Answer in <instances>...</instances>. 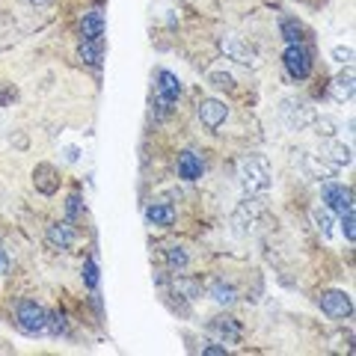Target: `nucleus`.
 Listing matches in <instances>:
<instances>
[{"mask_svg": "<svg viewBox=\"0 0 356 356\" xmlns=\"http://www.w3.org/2000/svg\"><path fill=\"white\" fill-rule=\"evenodd\" d=\"M238 178L247 193H264L270 187V170H267L264 158H247L238 166Z\"/></svg>", "mask_w": 356, "mask_h": 356, "instance_id": "f257e3e1", "label": "nucleus"}, {"mask_svg": "<svg viewBox=\"0 0 356 356\" xmlns=\"http://www.w3.org/2000/svg\"><path fill=\"white\" fill-rule=\"evenodd\" d=\"M15 318H18L21 332H27V336H42L44 324H48V309L42 303H36V300H21Z\"/></svg>", "mask_w": 356, "mask_h": 356, "instance_id": "f03ea898", "label": "nucleus"}, {"mask_svg": "<svg viewBox=\"0 0 356 356\" xmlns=\"http://www.w3.org/2000/svg\"><path fill=\"white\" fill-rule=\"evenodd\" d=\"M315 116H318V110L309 102H300V98H288L282 104V122H285V128H291V131L309 128L312 122H315Z\"/></svg>", "mask_w": 356, "mask_h": 356, "instance_id": "7ed1b4c3", "label": "nucleus"}, {"mask_svg": "<svg viewBox=\"0 0 356 356\" xmlns=\"http://www.w3.org/2000/svg\"><path fill=\"white\" fill-rule=\"evenodd\" d=\"M282 65L291 81H306L312 74V54L303 48V42L300 44H288L285 54H282Z\"/></svg>", "mask_w": 356, "mask_h": 356, "instance_id": "20e7f679", "label": "nucleus"}, {"mask_svg": "<svg viewBox=\"0 0 356 356\" xmlns=\"http://www.w3.org/2000/svg\"><path fill=\"white\" fill-rule=\"evenodd\" d=\"M318 303L321 309L327 312L330 318H336V321H348L353 315V300L348 291H339V288H332V291H324L318 297Z\"/></svg>", "mask_w": 356, "mask_h": 356, "instance_id": "39448f33", "label": "nucleus"}, {"mask_svg": "<svg viewBox=\"0 0 356 356\" xmlns=\"http://www.w3.org/2000/svg\"><path fill=\"white\" fill-rule=\"evenodd\" d=\"M297 163L303 166V172L309 178H315V181H330V178H336V166L327 163L324 158H318V154H312V152H297Z\"/></svg>", "mask_w": 356, "mask_h": 356, "instance_id": "423d86ee", "label": "nucleus"}, {"mask_svg": "<svg viewBox=\"0 0 356 356\" xmlns=\"http://www.w3.org/2000/svg\"><path fill=\"white\" fill-rule=\"evenodd\" d=\"M261 211H264V202L261 199H255V193H247V199L235 208V226L238 232H247L255 226V220L261 217Z\"/></svg>", "mask_w": 356, "mask_h": 356, "instance_id": "0eeeda50", "label": "nucleus"}, {"mask_svg": "<svg viewBox=\"0 0 356 356\" xmlns=\"http://www.w3.org/2000/svg\"><path fill=\"white\" fill-rule=\"evenodd\" d=\"M324 202L330 211H353V191L344 184H332V181H324Z\"/></svg>", "mask_w": 356, "mask_h": 356, "instance_id": "6e6552de", "label": "nucleus"}, {"mask_svg": "<svg viewBox=\"0 0 356 356\" xmlns=\"http://www.w3.org/2000/svg\"><path fill=\"white\" fill-rule=\"evenodd\" d=\"M229 116V107L217 102V98H202V104H199V119H202V125L208 131H217L222 122Z\"/></svg>", "mask_w": 356, "mask_h": 356, "instance_id": "1a4fd4ad", "label": "nucleus"}, {"mask_svg": "<svg viewBox=\"0 0 356 356\" xmlns=\"http://www.w3.org/2000/svg\"><path fill=\"white\" fill-rule=\"evenodd\" d=\"M220 51L226 54L229 60L241 63V65H255L252 48H250V44H243L241 39H235V36H222V39H220Z\"/></svg>", "mask_w": 356, "mask_h": 356, "instance_id": "9d476101", "label": "nucleus"}, {"mask_svg": "<svg viewBox=\"0 0 356 356\" xmlns=\"http://www.w3.org/2000/svg\"><path fill=\"white\" fill-rule=\"evenodd\" d=\"M44 241L51 243V250H60V252H65V250H72L74 247V229L72 226H65V222H51L48 229H44Z\"/></svg>", "mask_w": 356, "mask_h": 356, "instance_id": "9b49d317", "label": "nucleus"}, {"mask_svg": "<svg viewBox=\"0 0 356 356\" xmlns=\"http://www.w3.org/2000/svg\"><path fill=\"white\" fill-rule=\"evenodd\" d=\"M33 184H36L39 193L54 196L60 191V175H57V170H54L51 163H39L36 170H33Z\"/></svg>", "mask_w": 356, "mask_h": 356, "instance_id": "f8f14e48", "label": "nucleus"}, {"mask_svg": "<svg viewBox=\"0 0 356 356\" xmlns=\"http://www.w3.org/2000/svg\"><path fill=\"white\" fill-rule=\"evenodd\" d=\"M353 89H356V77H353V72L348 69V72H341V74L332 77V83H330V98H332L336 104H348L350 98H353Z\"/></svg>", "mask_w": 356, "mask_h": 356, "instance_id": "ddd939ff", "label": "nucleus"}, {"mask_svg": "<svg viewBox=\"0 0 356 356\" xmlns=\"http://www.w3.org/2000/svg\"><path fill=\"white\" fill-rule=\"evenodd\" d=\"M211 332H214L217 339H222L226 344H238V341H241V336H243L241 324H238L235 318H229V315H220V318L211 321Z\"/></svg>", "mask_w": 356, "mask_h": 356, "instance_id": "4468645a", "label": "nucleus"}, {"mask_svg": "<svg viewBox=\"0 0 356 356\" xmlns=\"http://www.w3.org/2000/svg\"><path fill=\"white\" fill-rule=\"evenodd\" d=\"M146 222L149 226H158V229H170L175 222V208L170 202H152L146 208Z\"/></svg>", "mask_w": 356, "mask_h": 356, "instance_id": "2eb2a0df", "label": "nucleus"}, {"mask_svg": "<svg viewBox=\"0 0 356 356\" xmlns=\"http://www.w3.org/2000/svg\"><path fill=\"white\" fill-rule=\"evenodd\" d=\"M202 158H199L196 152H181L178 154V175L184 178V181H199L202 178Z\"/></svg>", "mask_w": 356, "mask_h": 356, "instance_id": "dca6fc26", "label": "nucleus"}, {"mask_svg": "<svg viewBox=\"0 0 356 356\" xmlns=\"http://www.w3.org/2000/svg\"><path fill=\"white\" fill-rule=\"evenodd\" d=\"M178 95H181V81H178L172 72L161 69V72H158V98H163V102L175 104V102H178Z\"/></svg>", "mask_w": 356, "mask_h": 356, "instance_id": "f3484780", "label": "nucleus"}, {"mask_svg": "<svg viewBox=\"0 0 356 356\" xmlns=\"http://www.w3.org/2000/svg\"><path fill=\"white\" fill-rule=\"evenodd\" d=\"M321 158H324L327 163H332L339 170V166H350L353 163V154H350V149L344 146V143H336L330 137V143L324 146V152H321Z\"/></svg>", "mask_w": 356, "mask_h": 356, "instance_id": "a211bd4d", "label": "nucleus"}, {"mask_svg": "<svg viewBox=\"0 0 356 356\" xmlns=\"http://www.w3.org/2000/svg\"><path fill=\"white\" fill-rule=\"evenodd\" d=\"M77 57H81V63H86V65H102V57H104L102 39H83L81 48H77Z\"/></svg>", "mask_w": 356, "mask_h": 356, "instance_id": "6ab92c4d", "label": "nucleus"}, {"mask_svg": "<svg viewBox=\"0 0 356 356\" xmlns=\"http://www.w3.org/2000/svg\"><path fill=\"white\" fill-rule=\"evenodd\" d=\"M172 291H175L178 297H184V300H196L199 294H202V282H199V280H191V276L175 273V280H172Z\"/></svg>", "mask_w": 356, "mask_h": 356, "instance_id": "aec40b11", "label": "nucleus"}, {"mask_svg": "<svg viewBox=\"0 0 356 356\" xmlns=\"http://www.w3.org/2000/svg\"><path fill=\"white\" fill-rule=\"evenodd\" d=\"M81 36L83 39H102L104 36V15L102 13H86L81 21Z\"/></svg>", "mask_w": 356, "mask_h": 356, "instance_id": "412c9836", "label": "nucleus"}, {"mask_svg": "<svg viewBox=\"0 0 356 356\" xmlns=\"http://www.w3.org/2000/svg\"><path fill=\"white\" fill-rule=\"evenodd\" d=\"M211 297H214L220 306H232L238 300V291H235V285H229L222 280H214V282H211Z\"/></svg>", "mask_w": 356, "mask_h": 356, "instance_id": "4be33fe9", "label": "nucleus"}, {"mask_svg": "<svg viewBox=\"0 0 356 356\" xmlns=\"http://www.w3.org/2000/svg\"><path fill=\"white\" fill-rule=\"evenodd\" d=\"M163 259H166V267H170L172 273H184V267L191 264V259H187V252L181 247H166Z\"/></svg>", "mask_w": 356, "mask_h": 356, "instance_id": "5701e85b", "label": "nucleus"}, {"mask_svg": "<svg viewBox=\"0 0 356 356\" xmlns=\"http://www.w3.org/2000/svg\"><path fill=\"white\" fill-rule=\"evenodd\" d=\"M44 332H51V336H69V318L63 315V312H48V324H44Z\"/></svg>", "mask_w": 356, "mask_h": 356, "instance_id": "b1692460", "label": "nucleus"}, {"mask_svg": "<svg viewBox=\"0 0 356 356\" xmlns=\"http://www.w3.org/2000/svg\"><path fill=\"white\" fill-rule=\"evenodd\" d=\"M312 222H315V229L324 238L332 235V214H330V208H315V211H312Z\"/></svg>", "mask_w": 356, "mask_h": 356, "instance_id": "393cba45", "label": "nucleus"}, {"mask_svg": "<svg viewBox=\"0 0 356 356\" xmlns=\"http://www.w3.org/2000/svg\"><path fill=\"white\" fill-rule=\"evenodd\" d=\"M280 30H282V39L288 44H300V42H303V27H300L294 18H285L280 24Z\"/></svg>", "mask_w": 356, "mask_h": 356, "instance_id": "a878e982", "label": "nucleus"}, {"mask_svg": "<svg viewBox=\"0 0 356 356\" xmlns=\"http://www.w3.org/2000/svg\"><path fill=\"white\" fill-rule=\"evenodd\" d=\"M208 83L214 86V89H226V92H232V89H235V77H232L229 72L217 69V72H211V74H208Z\"/></svg>", "mask_w": 356, "mask_h": 356, "instance_id": "bb28decb", "label": "nucleus"}, {"mask_svg": "<svg viewBox=\"0 0 356 356\" xmlns=\"http://www.w3.org/2000/svg\"><path fill=\"white\" fill-rule=\"evenodd\" d=\"M312 125H315V134L318 137H324V140H330L332 134H336V119H330V116H315V122H312Z\"/></svg>", "mask_w": 356, "mask_h": 356, "instance_id": "cd10ccee", "label": "nucleus"}, {"mask_svg": "<svg viewBox=\"0 0 356 356\" xmlns=\"http://www.w3.org/2000/svg\"><path fill=\"white\" fill-rule=\"evenodd\" d=\"M339 217H341L339 226H341V232H344V238L353 243V241H356V217H353V211H341Z\"/></svg>", "mask_w": 356, "mask_h": 356, "instance_id": "c85d7f7f", "label": "nucleus"}, {"mask_svg": "<svg viewBox=\"0 0 356 356\" xmlns=\"http://www.w3.org/2000/svg\"><path fill=\"white\" fill-rule=\"evenodd\" d=\"M83 282H86V288H98V261L95 259H86L83 261Z\"/></svg>", "mask_w": 356, "mask_h": 356, "instance_id": "c756f323", "label": "nucleus"}, {"mask_svg": "<svg viewBox=\"0 0 356 356\" xmlns=\"http://www.w3.org/2000/svg\"><path fill=\"white\" fill-rule=\"evenodd\" d=\"M330 57L344 65V63H350V60H353V48H344V44H336V48L330 51Z\"/></svg>", "mask_w": 356, "mask_h": 356, "instance_id": "7c9ffc66", "label": "nucleus"}, {"mask_svg": "<svg viewBox=\"0 0 356 356\" xmlns=\"http://www.w3.org/2000/svg\"><path fill=\"white\" fill-rule=\"evenodd\" d=\"M199 350H202L205 356H226L229 353L226 344H217V341H202V348H199Z\"/></svg>", "mask_w": 356, "mask_h": 356, "instance_id": "2f4dec72", "label": "nucleus"}, {"mask_svg": "<svg viewBox=\"0 0 356 356\" xmlns=\"http://www.w3.org/2000/svg\"><path fill=\"white\" fill-rule=\"evenodd\" d=\"M81 208H83L81 196H77V193H74V196H69V202H65V211H69V217H72V220H74L77 214H81Z\"/></svg>", "mask_w": 356, "mask_h": 356, "instance_id": "473e14b6", "label": "nucleus"}, {"mask_svg": "<svg viewBox=\"0 0 356 356\" xmlns=\"http://www.w3.org/2000/svg\"><path fill=\"white\" fill-rule=\"evenodd\" d=\"M13 98H15V89L13 86H6V83L0 86V107H3L6 102H13Z\"/></svg>", "mask_w": 356, "mask_h": 356, "instance_id": "72a5a7b5", "label": "nucleus"}, {"mask_svg": "<svg viewBox=\"0 0 356 356\" xmlns=\"http://www.w3.org/2000/svg\"><path fill=\"white\" fill-rule=\"evenodd\" d=\"M77 158H81V149H77V146H69V149H65V161H69V163H74Z\"/></svg>", "mask_w": 356, "mask_h": 356, "instance_id": "f704fd0d", "label": "nucleus"}, {"mask_svg": "<svg viewBox=\"0 0 356 356\" xmlns=\"http://www.w3.org/2000/svg\"><path fill=\"white\" fill-rule=\"evenodd\" d=\"M0 273H9V255H6V250H0Z\"/></svg>", "mask_w": 356, "mask_h": 356, "instance_id": "c9c22d12", "label": "nucleus"}, {"mask_svg": "<svg viewBox=\"0 0 356 356\" xmlns=\"http://www.w3.org/2000/svg\"><path fill=\"white\" fill-rule=\"evenodd\" d=\"M27 3H33V6H48L51 0H27Z\"/></svg>", "mask_w": 356, "mask_h": 356, "instance_id": "e433bc0d", "label": "nucleus"}]
</instances>
